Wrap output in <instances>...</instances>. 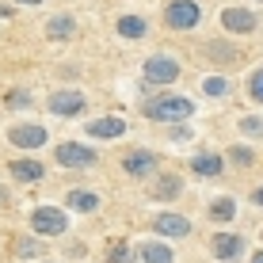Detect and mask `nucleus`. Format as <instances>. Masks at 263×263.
Instances as JSON below:
<instances>
[{"label":"nucleus","instance_id":"nucleus-8","mask_svg":"<svg viewBox=\"0 0 263 263\" xmlns=\"http://www.w3.org/2000/svg\"><path fill=\"white\" fill-rule=\"evenodd\" d=\"M221 27L233 34H252L256 31V15L248 12V8H225L221 12Z\"/></svg>","mask_w":263,"mask_h":263},{"label":"nucleus","instance_id":"nucleus-25","mask_svg":"<svg viewBox=\"0 0 263 263\" xmlns=\"http://www.w3.org/2000/svg\"><path fill=\"white\" fill-rule=\"evenodd\" d=\"M4 103L12 107V111H15V107H31V96H27V92H8Z\"/></svg>","mask_w":263,"mask_h":263},{"label":"nucleus","instance_id":"nucleus-12","mask_svg":"<svg viewBox=\"0 0 263 263\" xmlns=\"http://www.w3.org/2000/svg\"><path fill=\"white\" fill-rule=\"evenodd\" d=\"M210 244H214V256H217V259H237L244 240H240V237H233V233H217Z\"/></svg>","mask_w":263,"mask_h":263},{"label":"nucleus","instance_id":"nucleus-14","mask_svg":"<svg viewBox=\"0 0 263 263\" xmlns=\"http://www.w3.org/2000/svg\"><path fill=\"white\" fill-rule=\"evenodd\" d=\"M141 259L145 263H176L172 248H168V244H160V240H145L141 244Z\"/></svg>","mask_w":263,"mask_h":263},{"label":"nucleus","instance_id":"nucleus-22","mask_svg":"<svg viewBox=\"0 0 263 263\" xmlns=\"http://www.w3.org/2000/svg\"><path fill=\"white\" fill-rule=\"evenodd\" d=\"M153 195H157V198H176V195H179V179H176V176H164Z\"/></svg>","mask_w":263,"mask_h":263},{"label":"nucleus","instance_id":"nucleus-7","mask_svg":"<svg viewBox=\"0 0 263 263\" xmlns=\"http://www.w3.org/2000/svg\"><path fill=\"white\" fill-rule=\"evenodd\" d=\"M46 107H50L53 115H80V111H84V96H80L77 88H61V92L50 96Z\"/></svg>","mask_w":263,"mask_h":263},{"label":"nucleus","instance_id":"nucleus-28","mask_svg":"<svg viewBox=\"0 0 263 263\" xmlns=\"http://www.w3.org/2000/svg\"><path fill=\"white\" fill-rule=\"evenodd\" d=\"M248 88H252V99H259V103H263V69L256 72V77H252V84H248Z\"/></svg>","mask_w":263,"mask_h":263},{"label":"nucleus","instance_id":"nucleus-27","mask_svg":"<svg viewBox=\"0 0 263 263\" xmlns=\"http://www.w3.org/2000/svg\"><path fill=\"white\" fill-rule=\"evenodd\" d=\"M229 153H233L237 164H252V149H248V145H237V149H229Z\"/></svg>","mask_w":263,"mask_h":263},{"label":"nucleus","instance_id":"nucleus-26","mask_svg":"<svg viewBox=\"0 0 263 263\" xmlns=\"http://www.w3.org/2000/svg\"><path fill=\"white\" fill-rule=\"evenodd\" d=\"M126 244H111V252H107V263H126Z\"/></svg>","mask_w":263,"mask_h":263},{"label":"nucleus","instance_id":"nucleus-24","mask_svg":"<svg viewBox=\"0 0 263 263\" xmlns=\"http://www.w3.org/2000/svg\"><path fill=\"white\" fill-rule=\"evenodd\" d=\"M15 252H20V256H39L42 244H39V240H31V237H20V240H15Z\"/></svg>","mask_w":263,"mask_h":263},{"label":"nucleus","instance_id":"nucleus-15","mask_svg":"<svg viewBox=\"0 0 263 263\" xmlns=\"http://www.w3.org/2000/svg\"><path fill=\"white\" fill-rule=\"evenodd\" d=\"M69 210H80V214H96L99 210V195H92V191H69Z\"/></svg>","mask_w":263,"mask_h":263},{"label":"nucleus","instance_id":"nucleus-17","mask_svg":"<svg viewBox=\"0 0 263 263\" xmlns=\"http://www.w3.org/2000/svg\"><path fill=\"white\" fill-rule=\"evenodd\" d=\"M72 31H77V20H72V15H53V20L46 23V34H50V39H69Z\"/></svg>","mask_w":263,"mask_h":263},{"label":"nucleus","instance_id":"nucleus-19","mask_svg":"<svg viewBox=\"0 0 263 263\" xmlns=\"http://www.w3.org/2000/svg\"><path fill=\"white\" fill-rule=\"evenodd\" d=\"M210 217L214 221H233V217H237V202H233V198H217L210 206Z\"/></svg>","mask_w":263,"mask_h":263},{"label":"nucleus","instance_id":"nucleus-18","mask_svg":"<svg viewBox=\"0 0 263 263\" xmlns=\"http://www.w3.org/2000/svg\"><path fill=\"white\" fill-rule=\"evenodd\" d=\"M145 31H149V27H145L141 15H122V20H119V34H122V39H141Z\"/></svg>","mask_w":263,"mask_h":263},{"label":"nucleus","instance_id":"nucleus-6","mask_svg":"<svg viewBox=\"0 0 263 263\" xmlns=\"http://www.w3.org/2000/svg\"><path fill=\"white\" fill-rule=\"evenodd\" d=\"M58 164H65V168H88V164H96V153L88 149V145L65 141V145H58Z\"/></svg>","mask_w":263,"mask_h":263},{"label":"nucleus","instance_id":"nucleus-16","mask_svg":"<svg viewBox=\"0 0 263 263\" xmlns=\"http://www.w3.org/2000/svg\"><path fill=\"white\" fill-rule=\"evenodd\" d=\"M191 168L198 176H217V172H221V157H217V153H198L191 160Z\"/></svg>","mask_w":263,"mask_h":263},{"label":"nucleus","instance_id":"nucleus-21","mask_svg":"<svg viewBox=\"0 0 263 263\" xmlns=\"http://www.w3.org/2000/svg\"><path fill=\"white\" fill-rule=\"evenodd\" d=\"M202 92L217 99V96H225V92H229V80H221V77H206V80H202Z\"/></svg>","mask_w":263,"mask_h":263},{"label":"nucleus","instance_id":"nucleus-9","mask_svg":"<svg viewBox=\"0 0 263 263\" xmlns=\"http://www.w3.org/2000/svg\"><path fill=\"white\" fill-rule=\"evenodd\" d=\"M126 172L130 176H149L153 168H157V153H149V149H134V153H126Z\"/></svg>","mask_w":263,"mask_h":263},{"label":"nucleus","instance_id":"nucleus-10","mask_svg":"<svg viewBox=\"0 0 263 263\" xmlns=\"http://www.w3.org/2000/svg\"><path fill=\"white\" fill-rule=\"evenodd\" d=\"M8 172H12L15 183H39V179L46 176V168H42L39 160H12V164H8Z\"/></svg>","mask_w":263,"mask_h":263},{"label":"nucleus","instance_id":"nucleus-29","mask_svg":"<svg viewBox=\"0 0 263 263\" xmlns=\"http://www.w3.org/2000/svg\"><path fill=\"white\" fill-rule=\"evenodd\" d=\"M252 198H256V206H263V187H259V191H256V195H252Z\"/></svg>","mask_w":263,"mask_h":263},{"label":"nucleus","instance_id":"nucleus-4","mask_svg":"<svg viewBox=\"0 0 263 263\" xmlns=\"http://www.w3.org/2000/svg\"><path fill=\"white\" fill-rule=\"evenodd\" d=\"M176 77H179V61L168 58V53H153V58L145 61V80H149V84H172Z\"/></svg>","mask_w":263,"mask_h":263},{"label":"nucleus","instance_id":"nucleus-1","mask_svg":"<svg viewBox=\"0 0 263 263\" xmlns=\"http://www.w3.org/2000/svg\"><path fill=\"white\" fill-rule=\"evenodd\" d=\"M145 115L157 122H187L195 115V103L183 96H160V99H149L145 103Z\"/></svg>","mask_w":263,"mask_h":263},{"label":"nucleus","instance_id":"nucleus-3","mask_svg":"<svg viewBox=\"0 0 263 263\" xmlns=\"http://www.w3.org/2000/svg\"><path fill=\"white\" fill-rule=\"evenodd\" d=\"M168 27H176V31H191V27H198V20H202V12H198L195 0H172L168 12H164Z\"/></svg>","mask_w":263,"mask_h":263},{"label":"nucleus","instance_id":"nucleus-23","mask_svg":"<svg viewBox=\"0 0 263 263\" xmlns=\"http://www.w3.org/2000/svg\"><path fill=\"white\" fill-rule=\"evenodd\" d=\"M240 130L248 134V138H263V119H256V115H248V119H240Z\"/></svg>","mask_w":263,"mask_h":263},{"label":"nucleus","instance_id":"nucleus-20","mask_svg":"<svg viewBox=\"0 0 263 263\" xmlns=\"http://www.w3.org/2000/svg\"><path fill=\"white\" fill-rule=\"evenodd\" d=\"M206 58H217V65H233V61H240V53L225 50L221 42H210V46H206Z\"/></svg>","mask_w":263,"mask_h":263},{"label":"nucleus","instance_id":"nucleus-30","mask_svg":"<svg viewBox=\"0 0 263 263\" xmlns=\"http://www.w3.org/2000/svg\"><path fill=\"white\" fill-rule=\"evenodd\" d=\"M252 263H263V252H256V256H252Z\"/></svg>","mask_w":263,"mask_h":263},{"label":"nucleus","instance_id":"nucleus-5","mask_svg":"<svg viewBox=\"0 0 263 263\" xmlns=\"http://www.w3.org/2000/svg\"><path fill=\"white\" fill-rule=\"evenodd\" d=\"M8 138H12L15 149H39V145H46V126L23 122V126H12V130H8Z\"/></svg>","mask_w":263,"mask_h":263},{"label":"nucleus","instance_id":"nucleus-13","mask_svg":"<svg viewBox=\"0 0 263 263\" xmlns=\"http://www.w3.org/2000/svg\"><path fill=\"white\" fill-rule=\"evenodd\" d=\"M88 134L92 138H119V134H126V122L122 119H96V122H88Z\"/></svg>","mask_w":263,"mask_h":263},{"label":"nucleus","instance_id":"nucleus-11","mask_svg":"<svg viewBox=\"0 0 263 263\" xmlns=\"http://www.w3.org/2000/svg\"><path fill=\"white\" fill-rule=\"evenodd\" d=\"M157 233H164V237H187L191 233V221L179 214H160L157 217Z\"/></svg>","mask_w":263,"mask_h":263},{"label":"nucleus","instance_id":"nucleus-31","mask_svg":"<svg viewBox=\"0 0 263 263\" xmlns=\"http://www.w3.org/2000/svg\"><path fill=\"white\" fill-rule=\"evenodd\" d=\"M20 4H39V0H20Z\"/></svg>","mask_w":263,"mask_h":263},{"label":"nucleus","instance_id":"nucleus-2","mask_svg":"<svg viewBox=\"0 0 263 263\" xmlns=\"http://www.w3.org/2000/svg\"><path fill=\"white\" fill-rule=\"evenodd\" d=\"M31 225L34 233H42V237H61V233L69 229V217L58 210V206H39V210L31 214Z\"/></svg>","mask_w":263,"mask_h":263}]
</instances>
